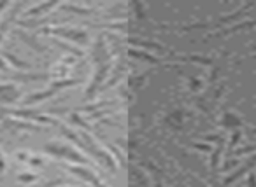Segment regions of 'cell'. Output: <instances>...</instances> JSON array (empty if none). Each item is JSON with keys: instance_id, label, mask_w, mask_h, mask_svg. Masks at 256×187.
I'll use <instances>...</instances> for the list:
<instances>
[{"instance_id": "cell-1", "label": "cell", "mask_w": 256, "mask_h": 187, "mask_svg": "<svg viewBox=\"0 0 256 187\" xmlns=\"http://www.w3.org/2000/svg\"><path fill=\"white\" fill-rule=\"evenodd\" d=\"M70 170H72V172L76 173V175L82 177V179H84V180H88V182H92V184H93V186H95V187H104L102 184H100L98 180H96L95 177L92 175V173H88V172H86V170H82V168H70Z\"/></svg>"}, {"instance_id": "cell-2", "label": "cell", "mask_w": 256, "mask_h": 187, "mask_svg": "<svg viewBox=\"0 0 256 187\" xmlns=\"http://www.w3.org/2000/svg\"><path fill=\"white\" fill-rule=\"evenodd\" d=\"M20 180H25V182H32V180H36V175H20Z\"/></svg>"}, {"instance_id": "cell-3", "label": "cell", "mask_w": 256, "mask_h": 187, "mask_svg": "<svg viewBox=\"0 0 256 187\" xmlns=\"http://www.w3.org/2000/svg\"><path fill=\"white\" fill-rule=\"evenodd\" d=\"M4 173V159H2V156H0V175Z\"/></svg>"}]
</instances>
